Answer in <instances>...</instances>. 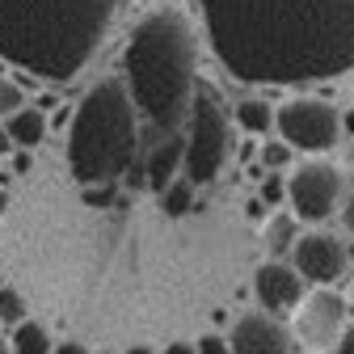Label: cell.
<instances>
[{
    "label": "cell",
    "mask_w": 354,
    "mask_h": 354,
    "mask_svg": "<svg viewBox=\"0 0 354 354\" xmlns=\"http://www.w3.org/2000/svg\"><path fill=\"white\" fill-rule=\"evenodd\" d=\"M215 59L241 84H321L354 72V0H198Z\"/></svg>",
    "instance_id": "cell-1"
},
{
    "label": "cell",
    "mask_w": 354,
    "mask_h": 354,
    "mask_svg": "<svg viewBox=\"0 0 354 354\" xmlns=\"http://www.w3.org/2000/svg\"><path fill=\"white\" fill-rule=\"evenodd\" d=\"M122 9V0H0V59L47 84H72Z\"/></svg>",
    "instance_id": "cell-2"
},
{
    "label": "cell",
    "mask_w": 354,
    "mask_h": 354,
    "mask_svg": "<svg viewBox=\"0 0 354 354\" xmlns=\"http://www.w3.org/2000/svg\"><path fill=\"white\" fill-rule=\"evenodd\" d=\"M194 76H198V47L186 13L156 9L140 17L122 47V84L136 114L152 131L182 136L194 97Z\"/></svg>",
    "instance_id": "cell-3"
},
{
    "label": "cell",
    "mask_w": 354,
    "mask_h": 354,
    "mask_svg": "<svg viewBox=\"0 0 354 354\" xmlns=\"http://www.w3.org/2000/svg\"><path fill=\"white\" fill-rule=\"evenodd\" d=\"M140 156V114L131 106L122 76H102L72 110L68 122V173L84 186H114L136 169ZM140 182V173H136Z\"/></svg>",
    "instance_id": "cell-4"
},
{
    "label": "cell",
    "mask_w": 354,
    "mask_h": 354,
    "mask_svg": "<svg viewBox=\"0 0 354 354\" xmlns=\"http://www.w3.org/2000/svg\"><path fill=\"white\" fill-rule=\"evenodd\" d=\"M236 131L228 110L215 102L211 88H194L190 114H186V136H182V173L190 186H211L224 165L232 160Z\"/></svg>",
    "instance_id": "cell-5"
},
{
    "label": "cell",
    "mask_w": 354,
    "mask_h": 354,
    "mask_svg": "<svg viewBox=\"0 0 354 354\" xmlns=\"http://www.w3.org/2000/svg\"><path fill=\"white\" fill-rule=\"evenodd\" d=\"M274 140L304 156L333 152L342 144V110L321 97H291L274 110Z\"/></svg>",
    "instance_id": "cell-6"
},
{
    "label": "cell",
    "mask_w": 354,
    "mask_h": 354,
    "mask_svg": "<svg viewBox=\"0 0 354 354\" xmlns=\"http://www.w3.org/2000/svg\"><path fill=\"white\" fill-rule=\"evenodd\" d=\"M283 182H287V203L295 224H325V219L337 215L346 198V173L329 160H304Z\"/></svg>",
    "instance_id": "cell-7"
},
{
    "label": "cell",
    "mask_w": 354,
    "mask_h": 354,
    "mask_svg": "<svg viewBox=\"0 0 354 354\" xmlns=\"http://www.w3.org/2000/svg\"><path fill=\"white\" fill-rule=\"evenodd\" d=\"M346 321H350V304L342 299V291L313 287L291 308V342H299L308 354H325L337 346Z\"/></svg>",
    "instance_id": "cell-8"
},
{
    "label": "cell",
    "mask_w": 354,
    "mask_h": 354,
    "mask_svg": "<svg viewBox=\"0 0 354 354\" xmlns=\"http://www.w3.org/2000/svg\"><path fill=\"white\" fill-rule=\"evenodd\" d=\"M287 257H291V270L299 274V283H313V287H333L337 279H346V266H350L346 241L325 228L299 232Z\"/></svg>",
    "instance_id": "cell-9"
},
{
    "label": "cell",
    "mask_w": 354,
    "mask_h": 354,
    "mask_svg": "<svg viewBox=\"0 0 354 354\" xmlns=\"http://www.w3.org/2000/svg\"><path fill=\"white\" fill-rule=\"evenodd\" d=\"M228 354H291V329L261 313V308H249V313H241L228 329Z\"/></svg>",
    "instance_id": "cell-10"
},
{
    "label": "cell",
    "mask_w": 354,
    "mask_h": 354,
    "mask_svg": "<svg viewBox=\"0 0 354 354\" xmlns=\"http://www.w3.org/2000/svg\"><path fill=\"white\" fill-rule=\"evenodd\" d=\"M253 295H257L261 313L283 317V313H291V308L299 304L304 283H299V274L291 270L287 261H261L257 274H253Z\"/></svg>",
    "instance_id": "cell-11"
},
{
    "label": "cell",
    "mask_w": 354,
    "mask_h": 354,
    "mask_svg": "<svg viewBox=\"0 0 354 354\" xmlns=\"http://www.w3.org/2000/svg\"><path fill=\"white\" fill-rule=\"evenodd\" d=\"M177 173H182V136H160V144L148 152V160L140 169V182L148 190L165 194L177 182Z\"/></svg>",
    "instance_id": "cell-12"
},
{
    "label": "cell",
    "mask_w": 354,
    "mask_h": 354,
    "mask_svg": "<svg viewBox=\"0 0 354 354\" xmlns=\"http://www.w3.org/2000/svg\"><path fill=\"white\" fill-rule=\"evenodd\" d=\"M0 127H5V136H9V144L17 152H30V148H38L42 140H47V114H42V106H21Z\"/></svg>",
    "instance_id": "cell-13"
},
{
    "label": "cell",
    "mask_w": 354,
    "mask_h": 354,
    "mask_svg": "<svg viewBox=\"0 0 354 354\" xmlns=\"http://www.w3.org/2000/svg\"><path fill=\"white\" fill-rule=\"evenodd\" d=\"M295 236H299V224H295V215H291V211H274L270 219H266L261 245H266V253H270V261H283V257L291 253Z\"/></svg>",
    "instance_id": "cell-14"
},
{
    "label": "cell",
    "mask_w": 354,
    "mask_h": 354,
    "mask_svg": "<svg viewBox=\"0 0 354 354\" xmlns=\"http://www.w3.org/2000/svg\"><path fill=\"white\" fill-rule=\"evenodd\" d=\"M232 122H236L241 131H249V136L270 140V136H274V106L266 102V97H245V102H236Z\"/></svg>",
    "instance_id": "cell-15"
},
{
    "label": "cell",
    "mask_w": 354,
    "mask_h": 354,
    "mask_svg": "<svg viewBox=\"0 0 354 354\" xmlns=\"http://www.w3.org/2000/svg\"><path fill=\"white\" fill-rule=\"evenodd\" d=\"M51 333L42 329L38 321H21V325H13V333H9V354H51Z\"/></svg>",
    "instance_id": "cell-16"
},
{
    "label": "cell",
    "mask_w": 354,
    "mask_h": 354,
    "mask_svg": "<svg viewBox=\"0 0 354 354\" xmlns=\"http://www.w3.org/2000/svg\"><path fill=\"white\" fill-rule=\"evenodd\" d=\"M190 203H194V186L186 182V177H177V182L160 194V207H165L169 219H182V215L190 211Z\"/></svg>",
    "instance_id": "cell-17"
},
{
    "label": "cell",
    "mask_w": 354,
    "mask_h": 354,
    "mask_svg": "<svg viewBox=\"0 0 354 354\" xmlns=\"http://www.w3.org/2000/svg\"><path fill=\"white\" fill-rule=\"evenodd\" d=\"M291 148L283 144V140H266L261 144V152H257V165H261V173H283L287 165H291Z\"/></svg>",
    "instance_id": "cell-18"
},
{
    "label": "cell",
    "mask_w": 354,
    "mask_h": 354,
    "mask_svg": "<svg viewBox=\"0 0 354 354\" xmlns=\"http://www.w3.org/2000/svg\"><path fill=\"white\" fill-rule=\"evenodd\" d=\"M26 321V299H21V291H13V287H5L0 283V325H21Z\"/></svg>",
    "instance_id": "cell-19"
},
{
    "label": "cell",
    "mask_w": 354,
    "mask_h": 354,
    "mask_svg": "<svg viewBox=\"0 0 354 354\" xmlns=\"http://www.w3.org/2000/svg\"><path fill=\"white\" fill-rule=\"evenodd\" d=\"M21 106H26L21 84H17V80H9V76H0V122H5V118H13Z\"/></svg>",
    "instance_id": "cell-20"
},
{
    "label": "cell",
    "mask_w": 354,
    "mask_h": 354,
    "mask_svg": "<svg viewBox=\"0 0 354 354\" xmlns=\"http://www.w3.org/2000/svg\"><path fill=\"white\" fill-rule=\"evenodd\" d=\"M261 207H283L287 203V182H283V173H261V190H257Z\"/></svg>",
    "instance_id": "cell-21"
},
{
    "label": "cell",
    "mask_w": 354,
    "mask_h": 354,
    "mask_svg": "<svg viewBox=\"0 0 354 354\" xmlns=\"http://www.w3.org/2000/svg\"><path fill=\"white\" fill-rule=\"evenodd\" d=\"M80 198H84V207H110L114 203V186H84Z\"/></svg>",
    "instance_id": "cell-22"
},
{
    "label": "cell",
    "mask_w": 354,
    "mask_h": 354,
    "mask_svg": "<svg viewBox=\"0 0 354 354\" xmlns=\"http://www.w3.org/2000/svg\"><path fill=\"white\" fill-rule=\"evenodd\" d=\"M194 354H228L224 333H203V337L194 342Z\"/></svg>",
    "instance_id": "cell-23"
},
{
    "label": "cell",
    "mask_w": 354,
    "mask_h": 354,
    "mask_svg": "<svg viewBox=\"0 0 354 354\" xmlns=\"http://www.w3.org/2000/svg\"><path fill=\"white\" fill-rule=\"evenodd\" d=\"M337 215H342V228H346V232L354 236V190H350V194L342 198V207H337Z\"/></svg>",
    "instance_id": "cell-24"
},
{
    "label": "cell",
    "mask_w": 354,
    "mask_h": 354,
    "mask_svg": "<svg viewBox=\"0 0 354 354\" xmlns=\"http://www.w3.org/2000/svg\"><path fill=\"white\" fill-rule=\"evenodd\" d=\"M333 354H354V321H346V329H342V337H337Z\"/></svg>",
    "instance_id": "cell-25"
},
{
    "label": "cell",
    "mask_w": 354,
    "mask_h": 354,
    "mask_svg": "<svg viewBox=\"0 0 354 354\" xmlns=\"http://www.w3.org/2000/svg\"><path fill=\"white\" fill-rule=\"evenodd\" d=\"M51 354H88V346H80V342H59V346H51Z\"/></svg>",
    "instance_id": "cell-26"
},
{
    "label": "cell",
    "mask_w": 354,
    "mask_h": 354,
    "mask_svg": "<svg viewBox=\"0 0 354 354\" xmlns=\"http://www.w3.org/2000/svg\"><path fill=\"white\" fill-rule=\"evenodd\" d=\"M342 169L354 177V140H346V144H342Z\"/></svg>",
    "instance_id": "cell-27"
},
{
    "label": "cell",
    "mask_w": 354,
    "mask_h": 354,
    "mask_svg": "<svg viewBox=\"0 0 354 354\" xmlns=\"http://www.w3.org/2000/svg\"><path fill=\"white\" fill-rule=\"evenodd\" d=\"M342 299L354 304V257H350V266H346V291H342Z\"/></svg>",
    "instance_id": "cell-28"
},
{
    "label": "cell",
    "mask_w": 354,
    "mask_h": 354,
    "mask_svg": "<svg viewBox=\"0 0 354 354\" xmlns=\"http://www.w3.org/2000/svg\"><path fill=\"white\" fill-rule=\"evenodd\" d=\"M160 354H194V346H190V342H169Z\"/></svg>",
    "instance_id": "cell-29"
},
{
    "label": "cell",
    "mask_w": 354,
    "mask_h": 354,
    "mask_svg": "<svg viewBox=\"0 0 354 354\" xmlns=\"http://www.w3.org/2000/svg\"><path fill=\"white\" fill-rule=\"evenodd\" d=\"M9 160H13V169H17V173H26V169H30V152H17V148H13V156H9Z\"/></svg>",
    "instance_id": "cell-30"
},
{
    "label": "cell",
    "mask_w": 354,
    "mask_h": 354,
    "mask_svg": "<svg viewBox=\"0 0 354 354\" xmlns=\"http://www.w3.org/2000/svg\"><path fill=\"white\" fill-rule=\"evenodd\" d=\"M13 156V144H9V136H5V127H0V160H9Z\"/></svg>",
    "instance_id": "cell-31"
},
{
    "label": "cell",
    "mask_w": 354,
    "mask_h": 354,
    "mask_svg": "<svg viewBox=\"0 0 354 354\" xmlns=\"http://www.w3.org/2000/svg\"><path fill=\"white\" fill-rule=\"evenodd\" d=\"M342 131H350V140H354V110L342 114Z\"/></svg>",
    "instance_id": "cell-32"
},
{
    "label": "cell",
    "mask_w": 354,
    "mask_h": 354,
    "mask_svg": "<svg viewBox=\"0 0 354 354\" xmlns=\"http://www.w3.org/2000/svg\"><path fill=\"white\" fill-rule=\"evenodd\" d=\"M127 354H156V350H152V346H131Z\"/></svg>",
    "instance_id": "cell-33"
},
{
    "label": "cell",
    "mask_w": 354,
    "mask_h": 354,
    "mask_svg": "<svg viewBox=\"0 0 354 354\" xmlns=\"http://www.w3.org/2000/svg\"><path fill=\"white\" fill-rule=\"evenodd\" d=\"M0 354H9V337L5 333H0Z\"/></svg>",
    "instance_id": "cell-34"
}]
</instances>
